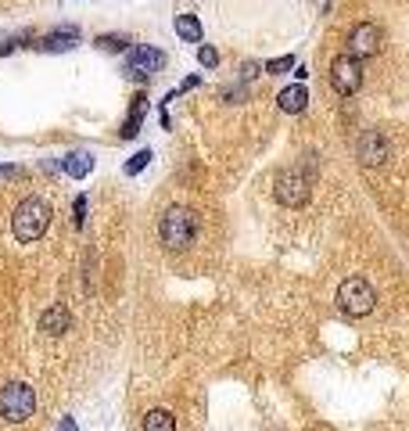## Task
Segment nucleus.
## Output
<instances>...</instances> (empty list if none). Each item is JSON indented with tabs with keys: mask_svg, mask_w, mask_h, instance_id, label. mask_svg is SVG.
<instances>
[{
	"mask_svg": "<svg viewBox=\"0 0 409 431\" xmlns=\"http://www.w3.org/2000/svg\"><path fill=\"white\" fill-rule=\"evenodd\" d=\"M47 227H51V205L43 201V198H25V201H18V208L11 212V234H15V241L18 244H33V241H40L43 234H47Z\"/></svg>",
	"mask_w": 409,
	"mask_h": 431,
	"instance_id": "1",
	"label": "nucleus"
},
{
	"mask_svg": "<svg viewBox=\"0 0 409 431\" xmlns=\"http://www.w3.org/2000/svg\"><path fill=\"white\" fill-rule=\"evenodd\" d=\"M159 237H162L166 248H173V252L194 244V237H198V216L191 208H183V205L166 208L162 220H159Z\"/></svg>",
	"mask_w": 409,
	"mask_h": 431,
	"instance_id": "2",
	"label": "nucleus"
},
{
	"mask_svg": "<svg viewBox=\"0 0 409 431\" xmlns=\"http://www.w3.org/2000/svg\"><path fill=\"white\" fill-rule=\"evenodd\" d=\"M373 302H377V291H373V284L366 281V277H349V281H341V288H337L341 313L366 317V313L373 310Z\"/></svg>",
	"mask_w": 409,
	"mask_h": 431,
	"instance_id": "3",
	"label": "nucleus"
},
{
	"mask_svg": "<svg viewBox=\"0 0 409 431\" xmlns=\"http://www.w3.org/2000/svg\"><path fill=\"white\" fill-rule=\"evenodd\" d=\"M33 413H36V392L29 388V385L15 381L8 388H0V417H4V420L22 424V420H29Z\"/></svg>",
	"mask_w": 409,
	"mask_h": 431,
	"instance_id": "4",
	"label": "nucleus"
},
{
	"mask_svg": "<svg viewBox=\"0 0 409 431\" xmlns=\"http://www.w3.org/2000/svg\"><path fill=\"white\" fill-rule=\"evenodd\" d=\"M276 201L288 205V208H302L309 201V176L302 169H284L276 173V187H273Z\"/></svg>",
	"mask_w": 409,
	"mask_h": 431,
	"instance_id": "5",
	"label": "nucleus"
},
{
	"mask_svg": "<svg viewBox=\"0 0 409 431\" xmlns=\"http://www.w3.org/2000/svg\"><path fill=\"white\" fill-rule=\"evenodd\" d=\"M330 86L337 90V94H356V90L363 86V65L356 54H337L330 61Z\"/></svg>",
	"mask_w": 409,
	"mask_h": 431,
	"instance_id": "6",
	"label": "nucleus"
},
{
	"mask_svg": "<svg viewBox=\"0 0 409 431\" xmlns=\"http://www.w3.org/2000/svg\"><path fill=\"white\" fill-rule=\"evenodd\" d=\"M162 65H166V54L151 44H137V47L126 51V76H133V79H147Z\"/></svg>",
	"mask_w": 409,
	"mask_h": 431,
	"instance_id": "7",
	"label": "nucleus"
},
{
	"mask_svg": "<svg viewBox=\"0 0 409 431\" xmlns=\"http://www.w3.org/2000/svg\"><path fill=\"white\" fill-rule=\"evenodd\" d=\"M391 155V144L384 133H377V130H366L359 140H356V159L363 166H381L384 159Z\"/></svg>",
	"mask_w": 409,
	"mask_h": 431,
	"instance_id": "8",
	"label": "nucleus"
},
{
	"mask_svg": "<svg viewBox=\"0 0 409 431\" xmlns=\"http://www.w3.org/2000/svg\"><path fill=\"white\" fill-rule=\"evenodd\" d=\"M349 47L356 58H370L381 51V29H377L373 22H359L352 33H349Z\"/></svg>",
	"mask_w": 409,
	"mask_h": 431,
	"instance_id": "9",
	"label": "nucleus"
},
{
	"mask_svg": "<svg viewBox=\"0 0 409 431\" xmlns=\"http://www.w3.org/2000/svg\"><path fill=\"white\" fill-rule=\"evenodd\" d=\"M69 327H72V313H69V305L54 302V305H47V310L40 313V331H43V334H51V338L65 334Z\"/></svg>",
	"mask_w": 409,
	"mask_h": 431,
	"instance_id": "10",
	"label": "nucleus"
},
{
	"mask_svg": "<svg viewBox=\"0 0 409 431\" xmlns=\"http://www.w3.org/2000/svg\"><path fill=\"white\" fill-rule=\"evenodd\" d=\"M276 105H280V112H288V115L305 112V108H309V90H305V83L284 86V90H280V98H276Z\"/></svg>",
	"mask_w": 409,
	"mask_h": 431,
	"instance_id": "11",
	"label": "nucleus"
},
{
	"mask_svg": "<svg viewBox=\"0 0 409 431\" xmlns=\"http://www.w3.org/2000/svg\"><path fill=\"white\" fill-rule=\"evenodd\" d=\"M76 40H79V29H76V25L54 29V33H47V37L40 40V51H69V47H76Z\"/></svg>",
	"mask_w": 409,
	"mask_h": 431,
	"instance_id": "12",
	"label": "nucleus"
},
{
	"mask_svg": "<svg viewBox=\"0 0 409 431\" xmlns=\"http://www.w3.org/2000/svg\"><path fill=\"white\" fill-rule=\"evenodd\" d=\"M61 169H65L72 180H83L90 169H93V159H90V151H69L65 159H61Z\"/></svg>",
	"mask_w": 409,
	"mask_h": 431,
	"instance_id": "13",
	"label": "nucleus"
},
{
	"mask_svg": "<svg viewBox=\"0 0 409 431\" xmlns=\"http://www.w3.org/2000/svg\"><path fill=\"white\" fill-rule=\"evenodd\" d=\"M176 37L187 44H201V22L198 15H176Z\"/></svg>",
	"mask_w": 409,
	"mask_h": 431,
	"instance_id": "14",
	"label": "nucleus"
},
{
	"mask_svg": "<svg viewBox=\"0 0 409 431\" xmlns=\"http://www.w3.org/2000/svg\"><path fill=\"white\" fill-rule=\"evenodd\" d=\"M144 112H147V98L137 94V98H133V108H130V119L122 122V137H137L140 122H144Z\"/></svg>",
	"mask_w": 409,
	"mask_h": 431,
	"instance_id": "15",
	"label": "nucleus"
},
{
	"mask_svg": "<svg viewBox=\"0 0 409 431\" xmlns=\"http://www.w3.org/2000/svg\"><path fill=\"white\" fill-rule=\"evenodd\" d=\"M144 431H176V420H173L169 410H147Z\"/></svg>",
	"mask_w": 409,
	"mask_h": 431,
	"instance_id": "16",
	"label": "nucleus"
},
{
	"mask_svg": "<svg viewBox=\"0 0 409 431\" xmlns=\"http://www.w3.org/2000/svg\"><path fill=\"white\" fill-rule=\"evenodd\" d=\"M126 44H130V40H126L122 33H105V37H98V47H101V51H126Z\"/></svg>",
	"mask_w": 409,
	"mask_h": 431,
	"instance_id": "17",
	"label": "nucleus"
},
{
	"mask_svg": "<svg viewBox=\"0 0 409 431\" xmlns=\"http://www.w3.org/2000/svg\"><path fill=\"white\" fill-rule=\"evenodd\" d=\"M151 159H154V155H151L147 147H144V151H137V155H133L130 162H126V176H137V173H140V169H144V166H147Z\"/></svg>",
	"mask_w": 409,
	"mask_h": 431,
	"instance_id": "18",
	"label": "nucleus"
},
{
	"mask_svg": "<svg viewBox=\"0 0 409 431\" xmlns=\"http://www.w3.org/2000/svg\"><path fill=\"white\" fill-rule=\"evenodd\" d=\"M291 65H295V58H291V54H284V58H273V61H266V72L280 76V72H288Z\"/></svg>",
	"mask_w": 409,
	"mask_h": 431,
	"instance_id": "19",
	"label": "nucleus"
},
{
	"mask_svg": "<svg viewBox=\"0 0 409 431\" xmlns=\"http://www.w3.org/2000/svg\"><path fill=\"white\" fill-rule=\"evenodd\" d=\"M198 61H201L205 69H215V65H219V51L205 44V47H198Z\"/></svg>",
	"mask_w": 409,
	"mask_h": 431,
	"instance_id": "20",
	"label": "nucleus"
},
{
	"mask_svg": "<svg viewBox=\"0 0 409 431\" xmlns=\"http://www.w3.org/2000/svg\"><path fill=\"white\" fill-rule=\"evenodd\" d=\"M72 212H76V227H83V223H86V194H79V198H76Z\"/></svg>",
	"mask_w": 409,
	"mask_h": 431,
	"instance_id": "21",
	"label": "nucleus"
},
{
	"mask_svg": "<svg viewBox=\"0 0 409 431\" xmlns=\"http://www.w3.org/2000/svg\"><path fill=\"white\" fill-rule=\"evenodd\" d=\"M54 431H79V424H76V420H72V417H61V420H58V427H54Z\"/></svg>",
	"mask_w": 409,
	"mask_h": 431,
	"instance_id": "22",
	"label": "nucleus"
},
{
	"mask_svg": "<svg viewBox=\"0 0 409 431\" xmlns=\"http://www.w3.org/2000/svg\"><path fill=\"white\" fill-rule=\"evenodd\" d=\"M15 173H18L15 166H0V176H15Z\"/></svg>",
	"mask_w": 409,
	"mask_h": 431,
	"instance_id": "23",
	"label": "nucleus"
}]
</instances>
